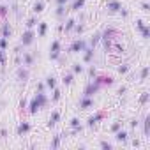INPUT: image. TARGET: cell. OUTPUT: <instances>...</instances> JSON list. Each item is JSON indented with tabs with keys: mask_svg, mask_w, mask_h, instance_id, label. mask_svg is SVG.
I'll use <instances>...</instances> for the list:
<instances>
[{
	"mask_svg": "<svg viewBox=\"0 0 150 150\" xmlns=\"http://www.w3.org/2000/svg\"><path fill=\"white\" fill-rule=\"evenodd\" d=\"M118 14H120V16H122L124 20H127V18H129V11H127V9H125L124 6H122V9L118 11Z\"/></svg>",
	"mask_w": 150,
	"mask_h": 150,
	"instance_id": "cell-39",
	"label": "cell"
},
{
	"mask_svg": "<svg viewBox=\"0 0 150 150\" xmlns=\"http://www.w3.org/2000/svg\"><path fill=\"white\" fill-rule=\"evenodd\" d=\"M42 11H44V2H42V0H35V4L32 7V13L34 14H41Z\"/></svg>",
	"mask_w": 150,
	"mask_h": 150,
	"instance_id": "cell-19",
	"label": "cell"
},
{
	"mask_svg": "<svg viewBox=\"0 0 150 150\" xmlns=\"http://www.w3.org/2000/svg\"><path fill=\"white\" fill-rule=\"evenodd\" d=\"M148 97H150V94H148V92H143V94H141V97H139V104H141V106H145V104L148 103Z\"/></svg>",
	"mask_w": 150,
	"mask_h": 150,
	"instance_id": "cell-35",
	"label": "cell"
},
{
	"mask_svg": "<svg viewBox=\"0 0 150 150\" xmlns=\"http://www.w3.org/2000/svg\"><path fill=\"white\" fill-rule=\"evenodd\" d=\"M69 125H71V127H78V125H81V124H80V118H76V117H74V118H71Z\"/></svg>",
	"mask_w": 150,
	"mask_h": 150,
	"instance_id": "cell-41",
	"label": "cell"
},
{
	"mask_svg": "<svg viewBox=\"0 0 150 150\" xmlns=\"http://www.w3.org/2000/svg\"><path fill=\"white\" fill-rule=\"evenodd\" d=\"M115 139H117L118 143H127V141H129V132L124 131V129H118V131L115 132Z\"/></svg>",
	"mask_w": 150,
	"mask_h": 150,
	"instance_id": "cell-14",
	"label": "cell"
},
{
	"mask_svg": "<svg viewBox=\"0 0 150 150\" xmlns=\"http://www.w3.org/2000/svg\"><path fill=\"white\" fill-rule=\"evenodd\" d=\"M51 92H53V96H51V103H57V101H60V97H62V92H60V88H57V87H55Z\"/></svg>",
	"mask_w": 150,
	"mask_h": 150,
	"instance_id": "cell-30",
	"label": "cell"
},
{
	"mask_svg": "<svg viewBox=\"0 0 150 150\" xmlns=\"http://www.w3.org/2000/svg\"><path fill=\"white\" fill-rule=\"evenodd\" d=\"M37 23H39L37 16H30V18L27 20V23H25V25H27V28H34V27H35Z\"/></svg>",
	"mask_w": 150,
	"mask_h": 150,
	"instance_id": "cell-29",
	"label": "cell"
},
{
	"mask_svg": "<svg viewBox=\"0 0 150 150\" xmlns=\"http://www.w3.org/2000/svg\"><path fill=\"white\" fill-rule=\"evenodd\" d=\"M99 41H101V32H96V34L90 37V48H96V46L99 44Z\"/></svg>",
	"mask_w": 150,
	"mask_h": 150,
	"instance_id": "cell-27",
	"label": "cell"
},
{
	"mask_svg": "<svg viewBox=\"0 0 150 150\" xmlns=\"http://www.w3.org/2000/svg\"><path fill=\"white\" fill-rule=\"evenodd\" d=\"M9 2H14V0H9Z\"/></svg>",
	"mask_w": 150,
	"mask_h": 150,
	"instance_id": "cell-53",
	"label": "cell"
},
{
	"mask_svg": "<svg viewBox=\"0 0 150 150\" xmlns=\"http://www.w3.org/2000/svg\"><path fill=\"white\" fill-rule=\"evenodd\" d=\"M2 37H6V39L13 37V28H11V23L7 20H4V23H2Z\"/></svg>",
	"mask_w": 150,
	"mask_h": 150,
	"instance_id": "cell-13",
	"label": "cell"
},
{
	"mask_svg": "<svg viewBox=\"0 0 150 150\" xmlns=\"http://www.w3.org/2000/svg\"><path fill=\"white\" fill-rule=\"evenodd\" d=\"M16 76H18V81H20L21 85H25V83L28 81V76H30V72H28V69H27V67H21V65H18Z\"/></svg>",
	"mask_w": 150,
	"mask_h": 150,
	"instance_id": "cell-6",
	"label": "cell"
},
{
	"mask_svg": "<svg viewBox=\"0 0 150 150\" xmlns=\"http://www.w3.org/2000/svg\"><path fill=\"white\" fill-rule=\"evenodd\" d=\"M9 13H11V9H9L7 4H0V20L4 21V20L9 16Z\"/></svg>",
	"mask_w": 150,
	"mask_h": 150,
	"instance_id": "cell-20",
	"label": "cell"
},
{
	"mask_svg": "<svg viewBox=\"0 0 150 150\" xmlns=\"http://www.w3.org/2000/svg\"><path fill=\"white\" fill-rule=\"evenodd\" d=\"M87 48V41H83L81 37L80 39H74L69 46V53H83V50Z\"/></svg>",
	"mask_w": 150,
	"mask_h": 150,
	"instance_id": "cell-3",
	"label": "cell"
},
{
	"mask_svg": "<svg viewBox=\"0 0 150 150\" xmlns=\"http://www.w3.org/2000/svg\"><path fill=\"white\" fill-rule=\"evenodd\" d=\"M44 90H46V85H44L42 81H41V83H37V92H44Z\"/></svg>",
	"mask_w": 150,
	"mask_h": 150,
	"instance_id": "cell-45",
	"label": "cell"
},
{
	"mask_svg": "<svg viewBox=\"0 0 150 150\" xmlns=\"http://www.w3.org/2000/svg\"><path fill=\"white\" fill-rule=\"evenodd\" d=\"M62 81H64V85H65V87L72 85V81H74V74H72V72H67V74H64Z\"/></svg>",
	"mask_w": 150,
	"mask_h": 150,
	"instance_id": "cell-25",
	"label": "cell"
},
{
	"mask_svg": "<svg viewBox=\"0 0 150 150\" xmlns=\"http://www.w3.org/2000/svg\"><path fill=\"white\" fill-rule=\"evenodd\" d=\"M46 104H48L46 94H44V92H37V96H35V97L30 101V104H28V113H30V115H35L39 110L46 108Z\"/></svg>",
	"mask_w": 150,
	"mask_h": 150,
	"instance_id": "cell-1",
	"label": "cell"
},
{
	"mask_svg": "<svg viewBox=\"0 0 150 150\" xmlns=\"http://www.w3.org/2000/svg\"><path fill=\"white\" fill-rule=\"evenodd\" d=\"M74 32H76L78 35H81L83 34V30H85V23L83 21H76V25H74V28H72Z\"/></svg>",
	"mask_w": 150,
	"mask_h": 150,
	"instance_id": "cell-28",
	"label": "cell"
},
{
	"mask_svg": "<svg viewBox=\"0 0 150 150\" xmlns=\"http://www.w3.org/2000/svg\"><path fill=\"white\" fill-rule=\"evenodd\" d=\"M60 146V134L58 136H55L53 138V141H51V148H58Z\"/></svg>",
	"mask_w": 150,
	"mask_h": 150,
	"instance_id": "cell-38",
	"label": "cell"
},
{
	"mask_svg": "<svg viewBox=\"0 0 150 150\" xmlns=\"http://www.w3.org/2000/svg\"><path fill=\"white\" fill-rule=\"evenodd\" d=\"M118 129H122V122H118V120H117V122H113V124H111V127H110V131H111V132L115 134V132H117Z\"/></svg>",
	"mask_w": 150,
	"mask_h": 150,
	"instance_id": "cell-36",
	"label": "cell"
},
{
	"mask_svg": "<svg viewBox=\"0 0 150 150\" xmlns=\"http://www.w3.org/2000/svg\"><path fill=\"white\" fill-rule=\"evenodd\" d=\"M58 120H60V111H57V110H55V111L51 113V117H50V120H48V124H46V125L51 129V127H55V125L58 124Z\"/></svg>",
	"mask_w": 150,
	"mask_h": 150,
	"instance_id": "cell-15",
	"label": "cell"
},
{
	"mask_svg": "<svg viewBox=\"0 0 150 150\" xmlns=\"http://www.w3.org/2000/svg\"><path fill=\"white\" fill-rule=\"evenodd\" d=\"M7 48H9V39L0 37V50H7Z\"/></svg>",
	"mask_w": 150,
	"mask_h": 150,
	"instance_id": "cell-37",
	"label": "cell"
},
{
	"mask_svg": "<svg viewBox=\"0 0 150 150\" xmlns=\"http://www.w3.org/2000/svg\"><path fill=\"white\" fill-rule=\"evenodd\" d=\"M97 90H99V85H97L96 81H90V83L85 87V90H83V96H87V97H92L94 94H97Z\"/></svg>",
	"mask_w": 150,
	"mask_h": 150,
	"instance_id": "cell-9",
	"label": "cell"
},
{
	"mask_svg": "<svg viewBox=\"0 0 150 150\" xmlns=\"http://www.w3.org/2000/svg\"><path fill=\"white\" fill-rule=\"evenodd\" d=\"M85 72V65H81L80 62L72 64V74H83Z\"/></svg>",
	"mask_w": 150,
	"mask_h": 150,
	"instance_id": "cell-24",
	"label": "cell"
},
{
	"mask_svg": "<svg viewBox=\"0 0 150 150\" xmlns=\"http://www.w3.org/2000/svg\"><path fill=\"white\" fill-rule=\"evenodd\" d=\"M148 72H150V67H148V65H145V67L141 69V72H139V80H141V81L148 78Z\"/></svg>",
	"mask_w": 150,
	"mask_h": 150,
	"instance_id": "cell-32",
	"label": "cell"
},
{
	"mask_svg": "<svg viewBox=\"0 0 150 150\" xmlns=\"http://www.w3.org/2000/svg\"><path fill=\"white\" fill-rule=\"evenodd\" d=\"M138 124H139V122H138L136 118H132V120L129 122V125H131V129H136V127H138Z\"/></svg>",
	"mask_w": 150,
	"mask_h": 150,
	"instance_id": "cell-46",
	"label": "cell"
},
{
	"mask_svg": "<svg viewBox=\"0 0 150 150\" xmlns=\"http://www.w3.org/2000/svg\"><path fill=\"white\" fill-rule=\"evenodd\" d=\"M120 9H122V2H118V0H108V4H106L108 14H118Z\"/></svg>",
	"mask_w": 150,
	"mask_h": 150,
	"instance_id": "cell-5",
	"label": "cell"
},
{
	"mask_svg": "<svg viewBox=\"0 0 150 150\" xmlns=\"http://www.w3.org/2000/svg\"><path fill=\"white\" fill-rule=\"evenodd\" d=\"M0 87H2V81H0Z\"/></svg>",
	"mask_w": 150,
	"mask_h": 150,
	"instance_id": "cell-52",
	"label": "cell"
},
{
	"mask_svg": "<svg viewBox=\"0 0 150 150\" xmlns=\"http://www.w3.org/2000/svg\"><path fill=\"white\" fill-rule=\"evenodd\" d=\"M125 90H127V88H125V87H120V88H118V94H120V96H122V94H124V92H125Z\"/></svg>",
	"mask_w": 150,
	"mask_h": 150,
	"instance_id": "cell-51",
	"label": "cell"
},
{
	"mask_svg": "<svg viewBox=\"0 0 150 150\" xmlns=\"http://www.w3.org/2000/svg\"><path fill=\"white\" fill-rule=\"evenodd\" d=\"M143 27H145V23H143V20H136V28H138V30H141Z\"/></svg>",
	"mask_w": 150,
	"mask_h": 150,
	"instance_id": "cell-44",
	"label": "cell"
},
{
	"mask_svg": "<svg viewBox=\"0 0 150 150\" xmlns=\"http://www.w3.org/2000/svg\"><path fill=\"white\" fill-rule=\"evenodd\" d=\"M139 32H141V37H143V39H148V37H150V27H146V25H145Z\"/></svg>",
	"mask_w": 150,
	"mask_h": 150,
	"instance_id": "cell-34",
	"label": "cell"
},
{
	"mask_svg": "<svg viewBox=\"0 0 150 150\" xmlns=\"http://www.w3.org/2000/svg\"><path fill=\"white\" fill-rule=\"evenodd\" d=\"M60 48H62L60 41L55 39V41L51 42V46H50V60H57V58L60 57Z\"/></svg>",
	"mask_w": 150,
	"mask_h": 150,
	"instance_id": "cell-4",
	"label": "cell"
},
{
	"mask_svg": "<svg viewBox=\"0 0 150 150\" xmlns=\"http://www.w3.org/2000/svg\"><path fill=\"white\" fill-rule=\"evenodd\" d=\"M34 39H35V32L32 30V28H27L23 34H21V39H20V44L23 46V48H27V46H30L32 42H34Z\"/></svg>",
	"mask_w": 150,
	"mask_h": 150,
	"instance_id": "cell-2",
	"label": "cell"
},
{
	"mask_svg": "<svg viewBox=\"0 0 150 150\" xmlns=\"http://www.w3.org/2000/svg\"><path fill=\"white\" fill-rule=\"evenodd\" d=\"M20 108L23 110V108H27V99H21V103H20Z\"/></svg>",
	"mask_w": 150,
	"mask_h": 150,
	"instance_id": "cell-48",
	"label": "cell"
},
{
	"mask_svg": "<svg viewBox=\"0 0 150 150\" xmlns=\"http://www.w3.org/2000/svg\"><path fill=\"white\" fill-rule=\"evenodd\" d=\"M143 134L146 138H150V115H146L143 120Z\"/></svg>",
	"mask_w": 150,
	"mask_h": 150,
	"instance_id": "cell-21",
	"label": "cell"
},
{
	"mask_svg": "<svg viewBox=\"0 0 150 150\" xmlns=\"http://www.w3.org/2000/svg\"><path fill=\"white\" fill-rule=\"evenodd\" d=\"M99 146H101V148H104V150H111V143H110V141H101V143H99Z\"/></svg>",
	"mask_w": 150,
	"mask_h": 150,
	"instance_id": "cell-42",
	"label": "cell"
},
{
	"mask_svg": "<svg viewBox=\"0 0 150 150\" xmlns=\"http://www.w3.org/2000/svg\"><path fill=\"white\" fill-rule=\"evenodd\" d=\"M65 6H57V9H55V16L58 18V20H64V16H65Z\"/></svg>",
	"mask_w": 150,
	"mask_h": 150,
	"instance_id": "cell-26",
	"label": "cell"
},
{
	"mask_svg": "<svg viewBox=\"0 0 150 150\" xmlns=\"http://www.w3.org/2000/svg\"><path fill=\"white\" fill-rule=\"evenodd\" d=\"M0 138H7V129H0Z\"/></svg>",
	"mask_w": 150,
	"mask_h": 150,
	"instance_id": "cell-47",
	"label": "cell"
},
{
	"mask_svg": "<svg viewBox=\"0 0 150 150\" xmlns=\"http://www.w3.org/2000/svg\"><path fill=\"white\" fill-rule=\"evenodd\" d=\"M132 146L138 148V146H139V139H132Z\"/></svg>",
	"mask_w": 150,
	"mask_h": 150,
	"instance_id": "cell-50",
	"label": "cell"
},
{
	"mask_svg": "<svg viewBox=\"0 0 150 150\" xmlns=\"http://www.w3.org/2000/svg\"><path fill=\"white\" fill-rule=\"evenodd\" d=\"M78 106H80V110H88V108H92V106H94V99H92V97L83 96V97L80 99Z\"/></svg>",
	"mask_w": 150,
	"mask_h": 150,
	"instance_id": "cell-12",
	"label": "cell"
},
{
	"mask_svg": "<svg viewBox=\"0 0 150 150\" xmlns=\"http://www.w3.org/2000/svg\"><path fill=\"white\" fill-rule=\"evenodd\" d=\"M44 85H46L48 90H53V88L57 87V78L53 76V74H50V76L46 78V81H44Z\"/></svg>",
	"mask_w": 150,
	"mask_h": 150,
	"instance_id": "cell-18",
	"label": "cell"
},
{
	"mask_svg": "<svg viewBox=\"0 0 150 150\" xmlns=\"http://www.w3.org/2000/svg\"><path fill=\"white\" fill-rule=\"evenodd\" d=\"M129 69H131V65H129V64H122L117 71H118V74H127V72H129Z\"/></svg>",
	"mask_w": 150,
	"mask_h": 150,
	"instance_id": "cell-33",
	"label": "cell"
},
{
	"mask_svg": "<svg viewBox=\"0 0 150 150\" xmlns=\"http://www.w3.org/2000/svg\"><path fill=\"white\" fill-rule=\"evenodd\" d=\"M94 81H96L99 87H101V85H104V87H111V85H115L113 76H96Z\"/></svg>",
	"mask_w": 150,
	"mask_h": 150,
	"instance_id": "cell-7",
	"label": "cell"
},
{
	"mask_svg": "<svg viewBox=\"0 0 150 150\" xmlns=\"http://www.w3.org/2000/svg\"><path fill=\"white\" fill-rule=\"evenodd\" d=\"M21 62H23L25 67H30V65H34V62H35V55L30 53V51H23V58H21Z\"/></svg>",
	"mask_w": 150,
	"mask_h": 150,
	"instance_id": "cell-11",
	"label": "cell"
},
{
	"mask_svg": "<svg viewBox=\"0 0 150 150\" xmlns=\"http://www.w3.org/2000/svg\"><path fill=\"white\" fill-rule=\"evenodd\" d=\"M141 9H143L145 13H148V11H150V6H148V2H141Z\"/></svg>",
	"mask_w": 150,
	"mask_h": 150,
	"instance_id": "cell-43",
	"label": "cell"
},
{
	"mask_svg": "<svg viewBox=\"0 0 150 150\" xmlns=\"http://www.w3.org/2000/svg\"><path fill=\"white\" fill-rule=\"evenodd\" d=\"M83 6H85V0H74V2L71 4V11H80V9H83Z\"/></svg>",
	"mask_w": 150,
	"mask_h": 150,
	"instance_id": "cell-23",
	"label": "cell"
},
{
	"mask_svg": "<svg viewBox=\"0 0 150 150\" xmlns=\"http://www.w3.org/2000/svg\"><path fill=\"white\" fill-rule=\"evenodd\" d=\"M48 32V23L46 21H39L37 23V37H44Z\"/></svg>",
	"mask_w": 150,
	"mask_h": 150,
	"instance_id": "cell-17",
	"label": "cell"
},
{
	"mask_svg": "<svg viewBox=\"0 0 150 150\" xmlns=\"http://www.w3.org/2000/svg\"><path fill=\"white\" fill-rule=\"evenodd\" d=\"M94 55H96V48L87 46V48L83 50V62H85V64H90V62L94 60Z\"/></svg>",
	"mask_w": 150,
	"mask_h": 150,
	"instance_id": "cell-10",
	"label": "cell"
},
{
	"mask_svg": "<svg viewBox=\"0 0 150 150\" xmlns=\"http://www.w3.org/2000/svg\"><path fill=\"white\" fill-rule=\"evenodd\" d=\"M96 76H97V71H96L94 65H90L88 67V78H96Z\"/></svg>",
	"mask_w": 150,
	"mask_h": 150,
	"instance_id": "cell-40",
	"label": "cell"
},
{
	"mask_svg": "<svg viewBox=\"0 0 150 150\" xmlns=\"http://www.w3.org/2000/svg\"><path fill=\"white\" fill-rule=\"evenodd\" d=\"M28 131H30V124H28V122H21V124L18 125V129H16L18 136H25V134H28Z\"/></svg>",
	"mask_w": 150,
	"mask_h": 150,
	"instance_id": "cell-16",
	"label": "cell"
},
{
	"mask_svg": "<svg viewBox=\"0 0 150 150\" xmlns=\"http://www.w3.org/2000/svg\"><path fill=\"white\" fill-rule=\"evenodd\" d=\"M103 118H104V113H103V111H99V113H96V115L88 117V120H87V127H96Z\"/></svg>",
	"mask_w": 150,
	"mask_h": 150,
	"instance_id": "cell-8",
	"label": "cell"
},
{
	"mask_svg": "<svg viewBox=\"0 0 150 150\" xmlns=\"http://www.w3.org/2000/svg\"><path fill=\"white\" fill-rule=\"evenodd\" d=\"M0 65H2V69H6V65H7V55H6V50H0Z\"/></svg>",
	"mask_w": 150,
	"mask_h": 150,
	"instance_id": "cell-31",
	"label": "cell"
},
{
	"mask_svg": "<svg viewBox=\"0 0 150 150\" xmlns=\"http://www.w3.org/2000/svg\"><path fill=\"white\" fill-rule=\"evenodd\" d=\"M74 25H76V20H74V18H69V20L65 21V25H64V32L69 34V32L74 28Z\"/></svg>",
	"mask_w": 150,
	"mask_h": 150,
	"instance_id": "cell-22",
	"label": "cell"
},
{
	"mask_svg": "<svg viewBox=\"0 0 150 150\" xmlns=\"http://www.w3.org/2000/svg\"><path fill=\"white\" fill-rule=\"evenodd\" d=\"M67 0H57V6H65Z\"/></svg>",
	"mask_w": 150,
	"mask_h": 150,
	"instance_id": "cell-49",
	"label": "cell"
}]
</instances>
